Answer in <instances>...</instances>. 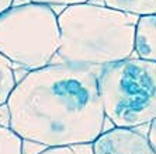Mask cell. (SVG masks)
Listing matches in <instances>:
<instances>
[{
    "label": "cell",
    "instance_id": "cell-6",
    "mask_svg": "<svg viewBox=\"0 0 156 154\" xmlns=\"http://www.w3.org/2000/svg\"><path fill=\"white\" fill-rule=\"evenodd\" d=\"M135 53L141 59L156 62V14L139 17L135 31Z\"/></svg>",
    "mask_w": 156,
    "mask_h": 154
},
{
    "label": "cell",
    "instance_id": "cell-1",
    "mask_svg": "<svg viewBox=\"0 0 156 154\" xmlns=\"http://www.w3.org/2000/svg\"><path fill=\"white\" fill-rule=\"evenodd\" d=\"M10 129L45 147L91 144L104 132L98 74L58 63L30 70L7 101Z\"/></svg>",
    "mask_w": 156,
    "mask_h": 154
},
{
    "label": "cell",
    "instance_id": "cell-8",
    "mask_svg": "<svg viewBox=\"0 0 156 154\" xmlns=\"http://www.w3.org/2000/svg\"><path fill=\"white\" fill-rule=\"evenodd\" d=\"M18 79L16 76V65L0 53V105L6 104L11 95Z\"/></svg>",
    "mask_w": 156,
    "mask_h": 154
},
{
    "label": "cell",
    "instance_id": "cell-14",
    "mask_svg": "<svg viewBox=\"0 0 156 154\" xmlns=\"http://www.w3.org/2000/svg\"><path fill=\"white\" fill-rule=\"evenodd\" d=\"M13 4H14V0H0V14L10 9Z\"/></svg>",
    "mask_w": 156,
    "mask_h": 154
},
{
    "label": "cell",
    "instance_id": "cell-12",
    "mask_svg": "<svg viewBox=\"0 0 156 154\" xmlns=\"http://www.w3.org/2000/svg\"><path fill=\"white\" fill-rule=\"evenodd\" d=\"M0 126L10 128V109H9L7 102L0 105Z\"/></svg>",
    "mask_w": 156,
    "mask_h": 154
},
{
    "label": "cell",
    "instance_id": "cell-9",
    "mask_svg": "<svg viewBox=\"0 0 156 154\" xmlns=\"http://www.w3.org/2000/svg\"><path fill=\"white\" fill-rule=\"evenodd\" d=\"M0 154H23V139L6 126H0Z\"/></svg>",
    "mask_w": 156,
    "mask_h": 154
},
{
    "label": "cell",
    "instance_id": "cell-5",
    "mask_svg": "<svg viewBox=\"0 0 156 154\" xmlns=\"http://www.w3.org/2000/svg\"><path fill=\"white\" fill-rule=\"evenodd\" d=\"M93 154H156L148 136L134 128H118L103 132L91 143Z\"/></svg>",
    "mask_w": 156,
    "mask_h": 154
},
{
    "label": "cell",
    "instance_id": "cell-4",
    "mask_svg": "<svg viewBox=\"0 0 156 154\" xmlns=\"http://www.w3.org/2000/svg\"><path fill=\"white\" fill-rule=\"evenodd\" d=\"M59 48L61 29L52 6L27 2L0 14V53L16 66L28 72L45 67Z\"/></svg>",
    "mask_w": 156,
    "mask_h": 154
},
{
    "label": "cell",
    "instance_id": "cell-7",
    "mask_svg": "<svg viewBox=\"0 0 156 154\" xmlns=\"http://www.w3.org/2000/svg\"><path fill=\"white\" fill-rule=\"evenodd\" d=\"M105 7L125 11L134 15L156 14V0H98Z\"/></svg>",
    "mask_w": 156,
    "mask_h": 154
},
{
    "label": "cell",
    "instance_id": "cell-2",
    "mask_svg": "<svg viewBox=\"0 0 156 154\" xmlns=\"http://www.w3.org/2000/svg\"><path fill=\"white\" fill-rule=\"evenodd\" d=\"M139 17L97 3L66 6L58 14L62 63L105 66L129 59L135 52Z\"/></svg>",
    "mask_w": 156,
    "mask_h": 154
},
{
    "label": "cell",
    "instance_id": "cell-3",
    "mask_svg": "<svg viewBox=\"0 0 156 154\" xmlns=\"http://www.w3.org/2000/svg\"><path fill=\"white\" fill-rule=\"evenodd\" d=\"M98 90L114 126L136 128L156 118V62L129 57L103 66Z\"/></svg>",
    "mask_w": 156,
    "mask_h": 154
},
{
    "label": "cell",
    "instance_id": "cell-13",
    "mask_svg": "<svg viewBox=\"0 0 156 154\" xmlns=\"http://www.w3.org/2000/svg\"><path fill=\"white\" fill-rule=\"evenodd\" d=\"M148 140L156 153V118L151 122V126H149V130H148Z\"/></svg>",
    "mask_w": 156,
    "mask_h": 154
},
{
    "label": "cell",
    "instance_id": "cell-10",
    "mask_svg": "<svg viewBox=\"0 0 156 154\" xmlns=\"http://www.w3.org/2000/svg\"><path fill=\"white\" fill-rule=\"evenodd\" d=\"M38 154H93L91 144H72V146L45 147Z\"/></svg>",
    "mask_w": 156,
    "mask_h": 154
},
{
    "label": "cell",
    "instance_id": "cell-11",
    "mask_svg": "<svg viewBox=\"0 0 156 154\" xmlns=\"http://www.w3.org/2000/svg\"><path fill=\"white\" fill-rule=\"evenodd\" d=\"M34 3H44L49 4V6H72V4H79V3H87L89 0H30Z\"/></svg>",
    "mask_w": 156,
    "mask_h": 154
}]
</instances>
